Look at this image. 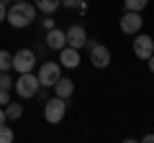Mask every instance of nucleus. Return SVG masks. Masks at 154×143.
I'll list each match as a JSON object with an SVG mask.
<instances>
[{
	"label": "nucleus",
	"mask_w": 154,
	"mask_h": 143,
	"mask_svg": "<svg viewBox=\"0 0 154 143\" xmlns=\"http://www.w3.org/2000/svg\"><path fill=\"white\" fill-rule=\"evenodd\" d=\"M36 77H38V84H41V87H54L57 79L62 77V64L59 61H46V64L38 66Z\"/></svg>",
	"instance_id": "obj_4"
},
{
	"label": "nucleus",
	"mask_w": 154,
	"mask_h": 143,
	"mask_svg": "<svg viewBox=\"0 0 154 143\" xmlns=\"http://www.w3.org/2000/svg\"><path fill=\"white\" fill-rule=\"evenodd\" d=\"M8 3H13V0H0V23L5 21V13H8Z\"/></svg>",
	"instance_id": "obj_20"
},
{
	"label": "nucleus",
	"mask_w": 154,
	"mask_h": 143,
	"mask_svg": "<svg viewBox=\"0 0 154 143\" xmlns=\"http://www.w3.org/2000/svg\"><path fill=\"white\" fill-rule=\"evenodd\" d=\"M64 39H67V46H72V49H85V46H88V33H85V28L80 26V23H75V26L67 28Z\"/></svg>",
	"instance_id": "obj_7"
},
{
	"label": "nucleus",
	"mask_w": 154,
	"mask_h": 143,
	"mask_svg": "<svg viewBox=\"0 0 154 143\" xmlns=\"http://www.w3.org/2000/svg\"><path fill=\"white\" fill-rule=\"evenodd\" d=\"M8 102H11V89H0V105L5 107Z\"/></svg>",
	"instance_id": "obj_21"
},
{
	"label": "nucleus",
	"mask_w": 154,
	"mask_h": 143,
	"mask_svg": "<svg viewBox=\"0 0 154 143\" xmlns=\"http://www.w3.org/2000/svg\"><path fill=\"white\" fill-rule=\"evenodd\" d=\"M44 28H46V31H49V28H54V21H51V18H49V16H46V18H44Z\"/></svg>",
	"instance_id": "obj_22"
},
{
	"label": "nucleus",
	"mask_w": 154,
	"mask_h": 143,
	"mask_svg": "<svg viewBox=\"0 0 154 143\" xmlns=\"http://www.w3.org/2000/svg\"><path fill=\"white\" fill-rule=\"evenodd\" d=\"M46 46L49 49H54V51H59V49H64L67 46V39H64V31H59V28H49L46 31Z\"/></svg>",
	"instance_id": "obj_11"
},
{
	"label": "nucleus",
	"mask_w": 154,
	"mask_h": 143,
	"mask_svg": "<svg viewBox=\"0 0 154 143\" xmlns=\"http://www.w3.org/2000/svg\"><path fill=\"white\" fill-rule=\"evenodd\" d=\"M36 18V5H33L31 0H21V3H13L5 13V21L11 23L13 28H26L33 23Z\"/></svg>",
	"instance_id": "obj_1"
},
{
	"label": "nucleus",
	"mask_w": 154,
	"mask_h": 143,
	"mask_svg": "<svg viewBox=\"0 0 154 143\" xmlns=\"http://www.w3.org/2000/svg\"><path fill=\"white\" fill-rule=\"evenodd\" d=\"M90 44V64L95 66V69H105V66L110 64V51L108 46L98 44V41H88Z\"/></svg>",
	"instance_id": "obj_5"
},
{
	"label": "nucleus",
	"mask_w": 154,
	"mask_h": 143,
	"mask_svg": "<svg viewBox=\"0 0 154 143\" xmlns=\"http://www.w3.org/2000/svg\"><path fill=\"white\" fill-rule=\"evenodd\" d=\"M13 87H16V92H18V97H23V100H28V97H36V92H38V77L36 74H31V72H23L21 77L13 82Z\"/></svg>",
	"instance_id": "obj_2"
},
{
	"label": "nucleus",
	"mask_w": 154,
	"mask_h": 143,
	"mask_svg": "<svg viewBox=\"0 0 154 143\" xmlns=\"http://www.w3.org/2000/svg\"><path fill=\"white\" fill-rule=\"evenodd\" d=\"M23 115V105L21 102H8L5 105V120H18Z\"/></svg>",
	"instance_id": "obj_14"
},
{
	"label": "nucleus",
	"mask_w": 154,
	"mask_h": 143,
	"mask_svg": "<svg viewBox=\"0 0 154 143\" xmlns=\"http://www.w3.org/2000/svg\"><path fill=\"white\" fill-rule=\"evenodd\" d=\"M13 3H21V0H13Z\"/></svg>",
	"instance_id": "obj_26"
},
{
	"label": "nucleus",
	"mask_w": 154,
	"mask_h": 143,
	"mask_svg": "<svg viewBox=\"0 0 154 143\" xmlns=\"http://www.w3.org/2000/svg\"><path fill=\"white\" fill-rule=\"evenodd\" d=\"M13 69V54L11 51H0V72H11Z\"/></svg>",
	"instance_id": "obj_15"
},
{
	"label": "nucleus",
	"mask_w": 154,
	"mask_h": 143,
	"mask_svg": "<svg viewBox=\"0 0 154 143\" xmlns=\"http://www.w3.org/2000/svg\"><path fill=\"white\" fill-rule=\"evenodd\" d=\"M123 5H126V10H136V13H141L144 8L149 5V0H123Z\"/></svg>",
	"instance_id": "obj_17"
},
{
	"label": "nucleus",
	"mask_w": 154,
	"mask_h": 143,
	"mask_svg": "<svg viewBox=\"0 0 154 143\" xmlns=\"http://www.w3.org/2000/svg\"><path fill=\"white\" fill-rule=\"evenodd\" d=\"M11 141H13V130L5 123H0V143H11Z\"/></svg>",
	"instance_id": "obj_18"
},
{
	"label": "nucleus",
	"mask_w": 154,
	"mask_h": 143,
	"mask_svg": "<svg viewBox=\"0 0 154 143\" xmlns=\"http://www.w3.org/2000/svg\"><path fill=\"white\" fill-rule=\"evenodd\" d=\"M141 141H144V143H154V133H146V136H144Z\"/></svg>",
	"instance_id": "obj_23"
},
{
	"label": "nucleus",
	"mask_w": 154,
	"mask_h": 143,
	"mask_svg": "<svg viewBox=\"0 0 154 143\" xmlns=\"http://www.w3.org/2000/svg\"><path fill=\"white\" fill-rule=\"evenodd\" d=\"M134 54L146 61L149 56L154 54V39L146 36V33H136V39H134Z\"/></svg>",
	"instance_id": "obj_9"
},
{
	"label": "nucleus",
	"mask_w": 154,
	"mask_h": 143,
	"mask_svg": "<svg viewBox=\"0 0 154 143\" xmlns=\"http://www.w3.org/2000/svg\"><path fill=\"white\" fill-rule=\"evenodd\" d=\"M146 61H149V72H154V54H152V56H149V59H146Z\"/></svg>",
	"instance_id": "obj_24"
},
{
	"label": "nucleus",
	"mask_w": 154,
	"mask_h": 143,
	"mask_svg": "<svg viewBox=\"0 0 154 143\" xmlns=\"http://www.w3.org/2000/svg\"><path fill=\"white\" fill-rule=\"evenodd\" d=\"M59 64L67 69H77L80 66V49H72V46L59 49Z\"/></svg>",
	"instance_id": "obj_10"
},
{
	"label": "nucleus",
	"mask_w": 154,
	"mask_h": 143,
	"mask_svg": "<svg viewBox=\"0 0 154 143\" xmlns=\"http://www.w3.org/2000/svg\"><path fill=\"white\" fill-rule=\"evenodd\" d=\"M0 123H5V107H0Z\"/></svg>",
	"instance_id": "obj_25"
},
{
	"label": "nucleus",
	"mask_w": 154,
	"mask_h": 143,
	"mask_svg": "<svg viewBox=\"0 0 154 143\" xmlns=\"http://www.w3.org/2000/svg\"><path fill=\"white\" fill-rule=\"evenodd\" d=\"M13 87V79L8 77V72H0V89H11Z\"/></svg>",
	"instance_id": "obj_19"
},
{
	"label": "nucleus",
	"mask_w": 154,
	"mask_h": 143,
	"mask_svg": "<svg viewBox=\"0 0 154 143\" xmlns=\"http://www.w3.org/2000/svg\"><path fill=\"white\" fill-rule=\"evenodd\" d=\"M62 5H64L67 10H80V13L88 10V3H85V0H62Z\"/></svg>",
	"instance_id": "obj_16"
},
{
	"label": "nucleus",
	"mask_w": 154,
	"mask_h": 143,
	"mask_svg": "<svg viewBox=\"0 0 154 143\" xmlns=\"http://www.w3.org/2000/svg\"><path fill=\"white\" fill-rule=\"evenodd\" d=\"M33 66H36V54H33L31 49H21V51L13 54V69H16L18 74L33 72Z\"/></svg>",
	"instance_id": "obj_6"
},
{
	"label": "nucleus",
	"mask_w": 154,
	"mask_h": 143,
	"mask_svg": "<svg viewBox=\"0 0 154 143\" xmlns=\"http://www.w3.org/2000/svg\"><path fill=\"white\" fill-rule=\"evenodd\" d=\"M64 112H67V100L64 97H51L44 102V118L46 123H51V125H57V123L64 120Z\"/></svg>",
	"instance_id": "obj_3"
},
{
	"label": "nucleus",
	"mask_w": 154,
	"mask_h": 143,
	"mask_svg": "<svg viewBox=\"0 0 154 143\" xmlns=\"http://www.w3.org/2000/svg\"><path fill=\"white\" fill-rule=\"evenodd\" d=\"M118 23H121V31H123V33H131V36H136V33L141 31V26H144L141 13H136V10H126Z\"/></svg>",
	"instance_id": "obj_8"
},
{
	"label": "nucleus",
	"mask_w": 154,
	"mask_h": 143,
	"mask_svg": "<svg viewBox=\"0 0 154 143\" xmlns=\"http://www.w3.org/2000/svg\"><path fill=\"white\" fill-rule=\"evenodd\" d=\"M72 92H75V82H72V79H67V77H59V79H57V84H54V95H57V97L69 100Z\"/></svg>",
	"instance_id": "obj_12"
},
{
	"label": "nucleus",
	"mask_w": 154,
	"mask_h": 143,
	"mask_svg": "<svg viewBox=\"0 0 154 143\" xmlns=\"http://www.w3.org/2000/svg\"><path fill=\"white\" fill-rule=\"evenodd\" d=\"M33 5H36V10L44 13V16H51V13L62 5V0H33Z\"/></svg>",
	"instance_id": "obj_13"
}]
</instances>
